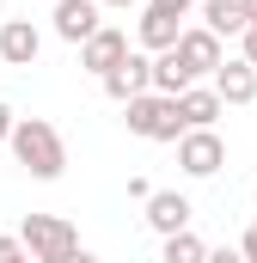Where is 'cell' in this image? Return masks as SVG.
I'll list each match as a JSON object with an SVG mask.
<instances>
[{
  "instance_id": "cell-26",
  "label": "cell",
  "mask_w": 257,
  "mask_h": 263,
  "mask_svg": "<svg viewBox=\"0 0 257 263\" xmlns=\"http://www.w3.org/2000/svg\"><path fill=\"white\" fill-rule=\"evenodd\" d=\"M25 263H37V257H25Z\"/></svg>"
},
{
  "instance_id": "cell-5",
  "label": "cell",
  "mask_w": 257,
  "mask_h": 263,
  "mask_svg": "<svg viewBox=\"0 0 257 263\" xmlns=\"http://www.w3.org/2000/svg\"><path fill=\"white\" fill-rule=\"evenodd\" d=\"M128 55H135V49H128V37L117 31V25H104L98 37H86V43H80V67H92L98 80H104V73H117Z\"/></svg>"
},
{
  "instance_id": "cell-3",
  "label": "cell",
  "mask_w": 257,
  "mask_h": 263,
  "mask_svg": "<svg viewBox=\"0 0 257 263\" xmlns=\"http://www.w3.org/2000/svg\"><path fill=\"white\" fill-rule=\"evenodd\" d=\"M19 239H25V251L37 263H67L80 251V233H74V220H62V214H25Z\"/></svg>"
},
{
  "instance_id": "cell-17",
  "label": "cell",
  "mask_w": 257,
  "mask_h": 263,
  "mask_svg": "<svg viewBox=\"0 0 257 263\" xmlns=\"http://www.w3.org/2000/svg\"><path fill=\"white\" fill-rule=\"evenodd\" d=\"M25 257H31L25 239H6V233H0V263H25Z\"/></svg>"
},
{
  "instance_id": "cell-7",
  "label": "cell",
  "mask_w": 257,
  "mask_h": 263,
  "mask_svg": "<svg viewBox=\"0 0 257 263\" xmlns=\"http://www.w3.org/2000/svg\"><path fill=\"white\" fill-rule=\"evenodd\" d=\"M104 92H111L117 104H135L141 92H153V55H128L117 73H104Z\"/></svg>"
},
{
  "instance_id": "cell-9",
  "label": "cell",
  "mask_w": 257,
  "mask_h": 263,
  "mask_svg": "<svg viewBox=\"0 0 257 263\" xmlns=\"http://www.w3.org/2000/svg\"><path fill=\"white\" fill-rule=\"evenodd\" d=\"M104 25H98V0H56V37L67 43H86V37H98Z\"/></svg>"
},
{
  "instance_id": "cell-19",
  "label": "cell",
  "mask_w": 257,
  "mask_h": 263,
  "mask_svg": "<svg viewBox=\"0 0 257 263\" xmlns=\"http://www.w3.org/2000/svg\"><path fill=\"white\" fill-rule=\"evenodd\" d=\"M12 129H19V117H12V110L0 104V141H12Z\"/></svg>"
},
{
  "instance_id": "cell-15",
  "label": "cell",
  "mask_w": 257,
  "mask_h": 263,
  "mask_svg": "<svg viewBox=\"0 0 257 263\" xmlns=\"http://www.w3.org/2000/svg\"><path fill=\"white\" fill-rule=\"evenodd\" d=\"M196 80H190V67H184V55L178 49H166V55H153V92H166V98H184Z\"/></svg>"
},
{
  "instance_id": "cell-22",
  "label": "cell",
  "mask_w": 257,
  "mask_h": 263,
  "mask_svg": "<svg viewBox=\"0 0 257 263\" xmlns=\"http://www.w3.org/2000/svg\"><path fill=\"white\" fill-rule=\"evenodd\" d=\"M245 62L257 67V25H251V31H245Z\"/></svg>"
},
{
  "instance_id": "cell-12",
  "label": "cell",
  "mask_w": 257,
  "mask_h": 263,
  "mask_svg": "<svg viewBox=\"0 0 257 263\" xmlns=\"http://www.w3.org/2000/svg\"><path fill=\"white\" fill-rule=\"evenodd\" d=\"M178 37H184V18L178 12H166V6H147L141 12V49L166 55V49H178Z\"/></svg>"
},
{
  "instance_id": "cell-24",
  "label": "cell",
  "mask_w": 257,
  "mask_h": 263,
  "mask_svg": "<svg viewBox=\"0 0 257 263\" xmlns=\"http://www.w3.org/2000/svg\"><path fill=\"white\" fill-rule=\"evenodd\" d=\"M98 6H135V0H98Z\"/></svg>"
},
{
  "instance_id": "cell-16",
  "label": "cell",
  "mask_w": 257,
  "mask_h": 263,
  "mask_svg": "<svg viewBox=\"0 0 257 263\" xmlns=\"http://www.w3.org/2000/svg\"><path fill=\"white\" fill-rule=\"evenodd\" d=\"M159 263H208V245H202L196 233H172L166 251H159Z\"/></svg>"
},
{
  "instance_id": "cell-27",
  "label": "cell",
  "mask_w": 257,
  "mask_h": 263,
  "mask_svg": "<svg viewBox=\"0 0 257 263\" xmlns=\"http://www.w3.org/2000/svg\"><path fill=\"white\" fill-rule=\"evenodd\" d=\"M251 196H257V184H251Z\"/></svg>"
},
{
  "instance_id": "cell-20",
  "label": "cell",
  "mask_w": 257,
  "mask_h": 263,
  "mask_svg": "<svg viewBox=\"0 0 257 263\" xmlns=\"http://www.w3.org/2000/svg\"><path fill=\"white\" fill-rule=\"evenodd\" d=\"M147 6H166V12H178V18L190 12V0H147Z\"/></svg>"
},
{
  "instance_id": "cell-1",
  "label": "cell",
  "mask_w": 257,
  "mask_h": 263,
  "mask_svg": "<svg viewBox=\"0 0 257 263\" xmlns=\"http://www.w3.org/2000/svg\"><path fill=\"white\" fill-rule=\"evenodd\" d=\"M6 147H12V159H19L31 178H43V184L67 172V141L56 135V123H43V117H19V129H12Z\"/></svg>"
},
{
  "instance_id": "cell-13",
  "label": "cell",
  "mask_w": 257,
  "mask_h": 263,
  "mask_svg": "<svg viewBox=\"0 0 257 263\" xmlns=\"http://www.w3.org/2000/svg\"><path fill=\"white\" fill-rule=\"evenodd\" d=\"M202 18H208V31H214V37H245V31H251L245 0H202Z\"/></svg>"
},
{
  "instance_id": "cell-14",
  "label": "cell",
  "mask_w": 257,
  "mask_h": 263,
  "mask_svg": "<svg viewBox=\"0 0 257 263\" xmlns=\"http://www.w3.org/2000/svg\"><path fill=\"white\" fill-rule=\"evenodd\" d=\"M178 110H184V129H214V117H221L227 104H221L214 86H190V92L178 98Z\"/></svg>"
},
{
  "instance_id": "cell-4",
  "label": "cell",
  "mask_w": 257,
  "mask_h": 263,
  "mask_svg": "<svg viewBox=\"0 0 257 263\" xmlns=\"http://www.w3.org/2000/svg\"><path fill=\"white\" fill-rule=\"evenodd\" d=\"M178 165L190 172V178H214L221 165H227V147H221V135L214 129H190L178 141Z\"/></svg>"
},
{
  "instance_id": "cell-18",
  "label": "cell",
  "mask_w": 257,
  "mask_h": 263,
  "mask_svg": "<svg viewBox=\"0 0 257 263\" xmlns=\"http://www.w3.org/2000/svg\"><path fill=\"white\" fill-rule=\"evenodd\" d=\"M239 251H245V263H257V227H245V239H239Z\"/></svg>"
},
{
  "instance_id": "cell-2",
  "label": "cell",
  "mask_w": 257,
  "mask_h": 263,
  "mask_svg": "<svg viewBox=\"0 0 257 263\" xmlns=\"http://www.w3.org/2000/svg\"><path fill=\"white\" fill-rule=\"evenodd\" d=\"M128 117V135H141V141H184V110H178V98H166V92H141L135 104H123Z\"/></svg>"
},
{
  "instance_id": "cell-21",
  "label": "cell",
  "mask_w": 257,
  "mask_h": 263,
  "mask_svg": "<svg viewBox=\"0 0 257 263\" xmlns=\"http://www.w3.org/2000/svg\"><path fill=\"white\" fill-rule=\"evenodd\" d=\"M208 263H245V251H208Z\"/></svg>"
},
{
  "instance_id": "cell-25",
  "label": "cell",
  "mask_w": 257,
  "mask_h": 263,
  "mask_svg": "<svg viewBox=\"0 0 257 263\" xmlns=\"http://www.w3.org/2000/svg\"><path fill=\"white\" fill-rule=\"evenodd\" d=\"M245 12H251V25H257V0H245Z\"/></svg>"
},
{
  "instance_id": "cell-11",
  "label": "cell",
  "mask_w": 257,
  "mask_h": 263,
  "mask_svg": "<svg viewBox=\"0 0 257 263\" xmlns=\"http://www.w3.org/2000/svg\"><path fill=\"white\" fill-rule=\"evenodd\" d=\"M214 92H221V104H251L257 98V67L239 55V62H221L214 67Z\"/></svg>"
},
{
  "instance_id": "cell-8",
  "label": "cell",
  "mask_w": 257,
  "mask_h": 263,
  "mask_svg": "<svg viewBox=\"0 0 257 263\" xmlns=\"http://www.w3.org/2000/svg\"><path fill=\"white\" fill-rule=\"evenodd\" d=\"M37 49H43V37H37L31 18H6V25H0V62L6 67H31Z\"/></svg>"
},
{
  "instance_id": "cell-10",
  "label": "cell",
  "mask_w": 257,
  "mask_h": 263,
  "mask_svg": "<svg viewBox=\"0 0 257 263\" xmlns=\"http://www.w3.org/2000/svg\"><path fill=\"white\" fill-rule=\"evenodd\" d=\"M178 55H184V67H190V80H202V73H214V67L227 62V55H221V37H214L208 25L178 37Z\"/></svg>"
},
{
  "instance_id": "cell-6",
  "label": "cell",
  "mask_w": 257,
  "mask_h": 263,
  "mask_svg": "<svg viewBox=\"0 0 257 263\" xmlns=\"http://www.w3.org/2000/svg\"><path fill=\"white\" fill-rule=\"evenodd\" d=\"M147 227H153L159 239L190 233V196H178V190H153V196H147Z\"/></svg>"
},
{
  "instance_id": "cell-23",
  "label": "cell",
  "mask_w": 257,
  "mask_h": 263,
  "mask_svg": "<svg viewBox=\"0 0 257 263\" xmlns=\"http://www.w3.org/2000/svg\"><path fill=\"white\" fill-rule=\"evenodd\" d=\"M67 263H98V257H92V251H74V257H67Z\"/></svg>"
}]
</instances>
